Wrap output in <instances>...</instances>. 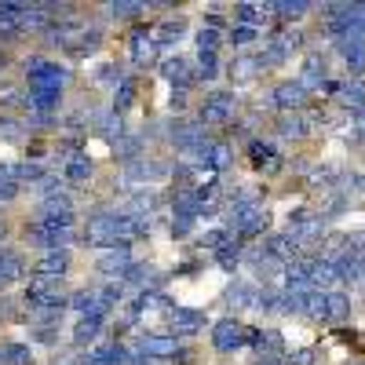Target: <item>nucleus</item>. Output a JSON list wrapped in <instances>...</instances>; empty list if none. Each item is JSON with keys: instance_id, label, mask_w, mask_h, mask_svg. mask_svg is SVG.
<instances>
[{"instance_id": "b1692460", "label": "nucleus", "mask_w": 365, "mask_h": 365, "mask_svg": "<svg viewBox=\"0 0 365 365\" xmlns=\"http://www.w3.org/2000/svg\"><path fill=\"white\" fill-rule=\"evenodd\" d=\"M249 158H252V165L256 168H263V172H278L282 168V158H278V150H274L270 143H249Z\"/></svg>"}, {"instance_id": "3c124183", "label": "nucleus", "mask_w": 365, "mask_h": 365, "mask_svg": "<svg viewBox=\"0 0 365 365\" xmlns=\"http://www.w3.org/2000/svg\"><path fill=\"white\" fill-rule=\"evenodd\" d=\"M0 237H4V223H0Z\"/></svg>"}, {"instance_id": "ddd939ff", "label": "nucleus", "mask_w": 365, "mask_h": 365, "mask_svg": "<svg viewBox=\"0 0 365 365\" xmlns=\"http://www.w3.org/2000/svg\"><path fill=\"white\" fill-rule=\"evenodd\" d=\"M270 103L278 106L282 113H299L303 103H307V91L299 88V81H282L278 88L270 91Z\"/></svg>"}, {"instance_id": "6ab92c4d", "label": "nucleus", "mask_w": 365, "mask_h": 365, "mask_svg": "<svg viewBox=\"0 0 365 365\" xmlns=\"http://www.w3.org/2000/svg\"><path fill=\"white\" fill-rule=\"evenodd\" d=\"M175 351H179L175 336H143L135 344V354H143V358H172Z\"/></svg>"}, {"instance_id": "39448f33", "label": "nucleus", "mask_w": 365, "mask_h": 365, "mask_svg": "<svg viewBox=\"0 0 365 365\" xmlns=\"http://www.w3.org/2000/svg\"><path fill=\"white\" fill-rule=\"evenodd\" d=\"M187 161L197 165V168H212V172H223L230 165V146L220 143V139H205L197 143L194 150H187Z\"/></svg>"}, {"instance_id": "8fccbe9b", "label": "nucleus", "mask_w": 365, "mask_h": 365, "mask_svg": "<svg viewBox=\"0 0 365 365\" xmlns=\"http://www.w3.org/2000/svg\"><path fill=\"white\" fill-rule=\"evenodd\" d=\"M282 354H256V365H282Z\"/></svg>"}, {"instance_id": "423d86ee", "label": "nucleus", "mask_w": 365, "mask_h": 365, "mask_svg": "<svg viewBox=\"0 0 365 365\" xmlns=\"http://www.w3.org/2000/svg\"><path fill=\"white\" fill-rule=\"evenodd\" d=\"M26 77H29V88H63L70 81V70L51 63V58H29Z\"/></svg>"}, {"instance_id": "9b49d317", "label": "nucleus", "mask_w": 365, "mask_h": 365, "mask_svg": "<svg viewBox=\"0 0 365 365\" xmlns=\"http://www.w3.org/2000/svg\"><path fill=\"white\" fill-rule=\"evenodd\" d=\"M99 274H106L110 282H120L125 274L132 270V249L128 245H113V249H103L99 259H96Z\"/></svg>"}, {"instance_id": "f03ea898", "label": "nucleus", "mask_w": 365, "mask_h": 365, "mask_svg": "<svg viewBox=\"0 0 365 365\" xmlns=\"http://www.w3.org/2000/svg\"><path fill=\"white\" fill-rule=\"evenodd\" d=\"M267 227V208L263 201H230V220L227 230L241 234V237H252Z\"/></svg>"}, {"instance_id": "de8ad7c7", "label": "nucleus", "mask_w": 365, "mask_h": 365, "mask_svg": "<svg viewBox=\"0 0 365 365\" xmlns=\"http://www.w3.org/2000/svg\"><path fill=\"white\" fill-rule=\"evenodd\" d=\"M19 197V187H15V182H0V205H4V201H15Z\"/></svg>"}, {"instance_id": "f3484780", "label": "nucleus", "mask_w": 365, "mask_h": 365, "mask_svg": "<svg viewBox=\"0 0 365 365\" xmlns=\"http://www.w3.org/2000/svg\"><path fill=\"white\" fill-rule=\"evenodd\" d=\"M296 81H299V88H303V91H307V96H311V91H322V88L329 84V73H325V63H322V58H318V55H311V58H307V63H303V73H299Z\"/></svg>"}, {"instance_id": "c756f323", "label": "nucleus", "mask_w": 365, "mask_h": 365, "mask_svg": "<svg viewBox=\"0 0 365 365\" xmlns=\"http://www.w3.org/2000/svg\"><path fill=\"white\" fill-rule=\"evenodd\" d=\"M307 132H311V120L303 113H282V120H278V135L282 139H303Z\"/></svg>"}, {"instance_id": "dca6fc26", "label": "nucleus", "mask_w": 365, "mask_h": 365, "mask_svg": "<svg viewBox=\"0 0 365 365\" xmlns=\"http://www.w3.org/2000/svg\"><path fill=\"white\" fill-rule=\"evenodd\" d=\"M168 325H172V332H179V336H194V332L205 329V314L190 311V307H172L168 311Z\"/></svg>"}, {"instance_id": "a878e982", "label": "nucleus", "mask_w": 365, "mask_h": 365, "mask_svg": "<svg viewBox=\"0 0 365 365\" xmlns=\"http://www.w3.org/2000/svg\"><path fill=\"white\" fill-rule=\"evenodd\" d=\"M234 15H237V26H252V29H259V26L270 22L274 11H270V4H237Z\"/></svg>"}, {"instance_id": "c03bdc74", "label": "nucleus", "mask_w": 365, "mask_h": 365, "mask_svg": "<svg viewBox=\"0 0 365 365\" xmlns=\"http://www.w3.org/2000/svg\"><path fill=\"white\" fill-rule=\"evenodd\" d=\"M132 96H135V84H132V81H120V84L113 88V113L125 110V106H132Z\"/></svg>"}, {"instance_id": "412c9836", "label": "nucleus", "mask_w": 365, "mask_h": 365, "mask_svg": "<svg viewBox=\"0 0 365 365\" xmlns=\"http://www.w3.org/2000/svg\"><path fill=\"white\" fill-rule=\"evenodd\" d=\"M58 99H63V88H29L26 106L34 113H51V110H58Z\"/></svg>"}, {"instance_id": "7ed1b4c3", "label": "nucleus", "mask_w": 365, "mask_h": 365, "mask_svg": "<svg viewBox=\"0 0 365 365\" xmlns=\"http://www.w3.org/2000/svg\"><path fill=\"white\" fill-rule=\"evenodd\" d=\"M84 241L96 249H113L120 245V234H117V212H96L84 227Z\"/></svg>"}, {"instance_id": "4c0bfd02", "label": "nucleus", "mask_w": 365, "mask_h": 365, "mask_svg": "<svg viewBox=\"0 0 365 365\" xmlns=\"http://www.w3.org/2000/svg\"><path fill=\"white\" fill-rule=\"evenodd\" d=\"M197 77L201 81H216L220 77V55L216 51H197Z\"/></svg>"}, {"instance_id": "cd10ccee", "label": "nucleus", "mask_w": 365, "mask_h": 365, "mask_svg": "<svg viewBox=\"0 0 365 365\" xmlns=\"http://www.w3.org/2000/svg\"><path fill=\"white\" fill-rule=\"evenodd\" d=\"M249 344L256 354H282V336L274 329H249Z\"/></svg>"}, {"instance_id": "49530a36", "label": "nucleus", "mask_w": 365, "mask_h": 365, "mask_svg": "<svg viewBox=\"0 0 365 365\" xmlns=\"http://www.w3.org/2000/svg\"><path fill=\"white\" fill-rule=\"evenodd\" d=\"M99 81H103V84H113V88H117V84L125 81V77H120V70H117V66H99Z\"/></svg>"}, {"instance_id": "37998d69", "label": "nucleus", "mask_w": 365, "mask_h": 365, "mask_svg": "<svg viewBox=\"0 0 365 365\" xmlns=\"http://www.w3.org/2000/svg\"><path fill=\"white\" fill-rule=\"evenodd\" d=\"M182 34H187V22H182V19H168L161 29H158V44H172V41H179Z\"/></svg>"}, {"instance_id": "1a4fd4ad", "label": "nucleus", "mask_w": 365, "mask_h": 365, "mask_svg": "<svg viewBox=\"0 0 365 365\" xmlns=\"http://www.w3.org/2000/svg\"><path fill=\"white\" fill-rule=\"evenodd\" d=\"M285 234L303 249V245H311V241H318L325 234V216H314V212H296Z\"/></svg>"}, {"instance_id": "c9c22d12", "label": "nucleus", "mask_w": 365, "mask_h": 365, "mask_svg": "<svg viewBox=\"0 0 365 365\" xmlns=\"http://www.w3.org/2000/svg\"><path fill=\"white\" fill-rule=\"evenodd\" d=\"M154 51H158V41L154 37H146V34H135L132 37V63L135 66H146L150 58H154Z\"/></svg>"}, {"instance_id": "7c9ffc66", "label": "nucleus", "mask_w": 365, "mask_h": 365, "mask_svg": "<svg viewBox=\"0 0 365 365\" xmlns=\"http://www.w3.org/2000/svg\"><path fill=\"white\" fill-rule=\"evenodd\" d=\"M88 175H91V161L84 154H70L63 161V182H88Z\"/></svg>"}, {"instance_id": "603ef678", "label": "nucleus", "mask_w": 365, "mask_h": 365, "mask_svg": "<svg viewBox=\"0 0 365 365\" xmlns=\"http://www.w3.org/2000/svg\"><path fill=\"white\" fill-rule=\"evenodd\" d=\"M0 73H4V63H0Z\"/></svg>"}, {"instance_id": "f257e3e1", "label": "nucleus", "mask_w": 365, "mask_h": 365, "mask_svg": "<svg viewBox=\"0 0 365 365\" xmlns=\"http://www.w3.org/2000/svg\"><path fill=\"white\" fill-rule=\"evenodd\" d=\"M26 237L34 245H41L44 252L66 249L73 241V216H41L34 227H26Z\"/></svg>"}, {"instance_id": "4468645a", "label": "nucleus", "mask_w": 365, "mask_h": 365, "mask_svg": "<svg viewBox=\"0 0 365 365\" xmlns=\"http://www.w3.org/2000/svg\"><path fill=\"white\" fill-rule=\"evenodd\" d=\"M259 249H263V256H267V259H274V263H282V267L303 256V249L296 245V241H292L289 234H274V237H267V241H263Z\"/></svg>"}, {"instance_id": "6e6552de", "label": "nucleus", "mask_w": 365, "mask_h": 365, "mask_svg": "<svg viewBox=\"0 0 365 365\" xmlns=\"http://www.w3.org/2000/svg\"><path fill=\"white\" fill-rule=\"evenodd\" d=\"M299 34H292V29H289V34H278V37H270V41H263V51L256 55L259 58V66H282L285 63V58L299 48Z\"/></svg>"}, {"instance_id": "a18cd8bd", "label": "nucleus", "mask_w": 365, "mask_h": 365, "mask_svg": "<svg viewBox=\"0 0 365 365\" xmlns=\"http://www.w3.org/2000/svg\"><path fill=\"white\" fill-rule=\"evenodd\" d=\"M216 259H220L223 267H234V263L241 259V245H234V241H227L223 249H216Z\"/></svg>"}, {"instance_id": "72a5a7b5", "label": "nucleus", "mask_w": 365, "mask_h": 365, "mask_svg": "<svg viewBox=\"0 0 365 365\" xmlns=\"http://www.w3.org/2000/svg\"><path fill=\"white\" fill-rule=\"evenodd\" d=\"M340 51H344V63H347V70L354 77L365 73V41H344Z\"/></svg>"}, {"instance_id": "473e14b6", "label": "nucleus", "mask_w": 365, "mask_h": 365, "mask_svg": "<svg viewBox=\"0 0 365 365\" xmlns=\"http://www.w3.org/2000/svg\"><path fill=\"white\" fill-rule=\"evenodd\" d=\"M41 212L44 216H73V197L66 190L48 194V197H41Z\"/></svg>"}, {"instance_id": "a19ab883", "label": "nucleus", "mask_w": 365, "mask_h": 365, "mask_svg": "<svg viewBox=\"0 0 365 365\" xmlns=\"http://www.w3.org/2000/svg\"><path fill=\"white\" fill-rule=\"evenodd\" d=\"M227 41H230L234 48H252V44L259 41V29H252V26H234L230 34H227Z\"/></svg>"}, {"instance_id": "58836bf2", "label": "nucleus", "mask_w": 365, "mask_h": 365, "mask_svg": "<svg viewBox=\"0 0 365 365\" xmlns=\"http://www.w3.org/2000/svg\"><path fill=\"white\" fill-rule=\"evenodd\" d=\"M139 11H146V4H139V0H113V4H106L110 19H135Z\"/></svg>"}, {"instance_id": "5701e85b", "label": "nucleus", "mask_w": 365, "mask_h": 365, "mask_svg": "<svg viewBox=\"0 0 365 365\" xmlns=\"http://www.w3.org/2000/svg\"><path fill=\"white\" fill-rule=\"evenodd\" d=\"M227 70H230V81H234V84H249V81L259 77L263 66H259V58H256V55H237Z\"/></svg>"}, {"instance_id": "ea45409f", "label": "nucleus", "mask_w": 365, "mask_h": 365, "mask_svg": "<svg viewBox=\"0 0 365 365\" xmlns=\"http://www.w3.org/2000/svg\"><path fill=\"white\" fill-rule=\"evenodd\" d=\"M194 44H197V51H216V48L223 44V34H220L216 26H201L197 37H194Z\"/></svg>"}, {"instance_id": "c85d7f7f", "label": "nucleus", "mask_w": 365, "mask_h": 365, "mask_svg": "<svg viewBox=\"0 0 365 365\" xmlns=\"http://www.w3.org/2000/svg\"><path fill=\"white\" fill-rule=\"evenodd\" d=\"M336 96H340V103L351 110V113H361L365 110V81H347V84H340V91H336Z\"/></svg>"}, {"instance_id": "2eb2a0df", "label": "nucleus", "mask_w": 365, "mask_h": 365, "mask_svg": "<svg viewBox=\"0 0 365 365\" xmlns=\"http://www.w3.org/2000/svg\"><path fill=\"white\" fill-rule=\"evenodd\" d=\"M311 270H314V259L311 256H299V259L285 263V289L311 292Z\"/></svg>"}, {"instance_id": "a211bd4d", "label": "nucleus", "mask_w": 365, "mask_h": 365, "mask_svg": "<svg viewBox=\"0 0 365 365\" xmlns=\"http://www.w3.org/2000/svg\"><path fill=\"white\" fill-rule=\"evenodd\" d=\"M208 135L201 132V125H197V120H175V125H172V143L182 150V154H187V150H194L197 143H205Z\"/></svg>"}, {"instance_id": "0eeeda50", "label": "nucleus", "mask_w": 365, "mask_h": 365, "mask_svg": "<svg viewBox=\"0 0 365 365\" xmlns=\"http://www.w3.org/2000/svg\"><path fill=\"white\" fill-rule=\"evenodd\" d=\"M234 106L237 99L230 96V91H216V96H208L197 110V125H227V120L234 117Z\"/></svg>"}, {"instance_id": "2f4dec72", "label": "nucleus", "mask_w": 365, "mask_h": 365, "mask_svg": "<svg viewBox=\"0 0 365 365\" xmlns=\"http://www.w3.org/2000/svg\"><path fill=\"white\" fill-rule=\"evenodd\" d=\"M91 125H96L99 135L110 139V143H120V139H125V125H120V113H96V120H91Z\"/></svg>"}, {"instance_id": "f704fd0d", "label": "nucleus", "mask_w": 365, "mask_h": 365, "mask_svg": "<svg viewBox=\"0 0 365 365\" xmlns=\"http://www.w3.org/2000/svg\"><path fill=\"white\" fill-rule=\"evenodd\" d=\"M270 11L278 19H285V22H299L303 15L311 11V4L307 0H278V4H270Z\"/></svg>"}, {"instance_id": "09e8293b", "label": "nucleus", "mask_w": 365, "mask_h": 365, "mask_svg": "<svg viewBox=\"0 0 365 365\" xmlns=\"http://www.w3.org/2000/svg\"><path fill=\"white\" fill-rule=\"evenodd\" d=\"M289 365H314V354L311 351H296V354H289Z\"/></svg>"}, {"instance_id": "20e7f679", "label": "nucleus", "mask_w": 365, "mask_h": 365, "mask_svg": "<svg viewBox=\"0 0 365 365\" xmlns=\"http://www.w3.org/2000/svg\"><path fill=\"white\" fill-rule=\"evenodd\" d=\"M168 175V165H161V161H154V158H135V161H125V179L128 187H135V190H146V187H154L158 179H165Z\"/></svg>"}, {"instance_id": "e433bc0d", "label": "nucleus", "mask_w": 365, "mask_h": 365, "mask_svg": "<svg viewBox=\"0 0 365 365\" xmlns=\"http://www.w3.org/2000/svg\"><path fill=\"white\" fill-rule=\"evenodd\" d=\"M34 361V351L22 344H4L0 347V365H29Z\"/></svg>"}, {"instance_id": "393cba45", "label": "nucleus", "mask_w": 365, "mask_h": 365, "mask_svg": "<svg viewBox=\"0 0 365 365\" xmlns=\"http://www.w3.org/2000/svg\"><path fill=\"white\" fill-rule=\"evenodd\" d=\"M351 314V296L340 289H329L325 292V318L322 322H344Z\"/></svg>"}, {"instance_id": "aec40b11", "label": "nucleus", "mask_w": 365, "mask_h": 365, "mask_svg": "<svg viewBox=\"0 0 365 365\" xmlns=\"http://www.w3.org/2000/svg\"><path fill=\"white\" fill-rule=\"evenodd\" d=\"M161 77H165L168 84H175L179 91H182V88H187V84L194 81V73H190V63H187L182 55H172V58H165V63H161Z\"/></svg>"}, {"instance_id": "79ce46f5", "label": "nucleus", "mask_w": 365, "mask_h": 365, "mask_svg": "<svg viewBox=\"0 0 365 365\" xmlns=\"http://www.w3.org/2000/svg\"><path fill=\"white\" fill-rule=\"evenodd\" d=\"M256 299H259V292L252 285H245V282H237L230 289V303H234V307H256Z\"/></svg>"}, {"instance_id": "4be33fe9", "label": "nucleus", "mask_w": 365, "mask_h": 365, "mask_svg": "<svg viewBox=\"0 0 365 365\" xmlns=\"http://www.w3.org/2000/svg\"><path fill=\"white\" fill-rule=\"evenodd\" d=\"M70 307L84 318V314H106V303H103V296H99V289H81V292H73L70 296Z\"/></svg>"}, {"instance_id": "bb28decb", "label": "nucleus", "mask_w": 365, "mask_h": 365, "mask_svg": "<svg viewBox=\"0 0 365 365\" xmlns=\"http://www.w3.org/2000/svg\"><path fill=\"white\" fill-rule=\"evenodd\" d=\"M99 332H103V318H99V314H84V318H77V325H73V344H77V347L96 344Z\"/></svg>"}, {"instance_id": "9d476101", "label": "nucleus", "mask_w": 365, "mask_h": 365, "mask_svg": "<svg viewBox=\"0 0 365 365\" xmlns=\"http://www.w3.org/2000/svg\"><path fill=\"white\" fill-rule=\"evenodd\" d=\"M66 270H70V252H66V249H51V252H41V256H37V263H34V278L55 285Z\"/></svg>"}, {"instance_id": "f8f14e48", "label": "nucleus", "mask_w": 365, "mask_h": 365, "mask_svg": "<svg viewBox=\"0 0 365 365\" xmlns=\"http://www.w3.org/2000/svg\"><path fill=\"white\" fill-rule=\"evenodd\" d=\"M212 344H216V351H237V347H245L249 344V329L234 322V318H223L216 322V329H212Z\"/></svg>"}]
</instances>
